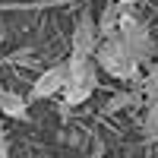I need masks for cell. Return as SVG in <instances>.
Here are the masks:
<instances>
[{"label": "cell", "mask_w": 158, "mask_h": 158, "mask_svg": "<svg viewBox=\"0 0 158 158\" xmlns=\"http://www.w3.org/2000/svg\"><path fill=\"white\" fill-rule=\"evenodd\" d=\"M142 95H146V101H158V63L146 73V82H142Z\"/></svg>", "instance_id": "9"}, {"label": "cell", "mask_w": 158, "mask_h": 158, "mask_svg": "<svg viewBox=\"0 0 158 158\" xmlns=\"http://www.w3.org/2000/svg\"><path fill=\"white\" fill-rule=\"evenodd\" d=\"M117 19H120V6H117L114 0H108V6H104L101 19L95 22V29H98V41H108V38H117Z\"/></svg>", "instance_id": "7"}, {"label": "cell", "mask_w": 158, "mask_h": 158, "mask_svg": "<svg viewBox=\"0 0 158 158\" xmlns=\"http://www.w3.org/2000/svg\"><path fill=\"white\" fill-rule=\"evenodd\" d=\"M117 3H120L123 10H130V6H133V3H139V0H117Z\"/></svg>", "instance_id": "12"}, {"label": "cell", "mask_w": 158, "mask_h": 158, "mask_svg": "<svg viewBox=\"0 0 158 158\" xmlns=\"http://www.w3.org/2000/svg\"><path fill=\"white\" fill-rule=\"evenodd\" d=\"M139 101H142L139 92H117V95L104 104V111H108V114H117V111H127V108H133V104H139Z\"/></svg>", "instance_id": "8"}, {"label": "cell", "mask_w": 158, "mask_h": 158, "mask_svg": "<svg viewBox=\"0 0 158 158\" xmlns=\"http://www.w3.org/2000/svg\"><path fill=\"white\" fill-rule=\"evenodd\" d=\"M0 158H10V142H6V130H3V120H0Z\"/></svg>", "instance_id": "11"}, {"label": "cell", "mask_w": 158, "mask_h": 158, "mask_svg": "<svg viewBox=\"0 0 158 158\" xmlns=\"http://www.w3.org/2000/svg\"><path fill=\"white\" fill-rule=\"evenodd\" d=\"M98 51V29H95V16L82 13L73 29V48H70V60H92Z\"/></svg>", "instance_id": "4"}, {"label": "cell", "mask_w": 158, "mask_h": 158, "mask_svg": "<svg viewBox=\"0 0 158 158\" xmlns=\"http://www.w3.org/2000/svg\"><path fill=\"white\" fill-rule=\"evenodd\" d=\"M63 85H67V63H57V67L44 70V73L32 82L29 98H32V101H44V98H51V95H57V92H63Z\"/></svg>", "instance_id": "5"}, {"label": "cell", "mask_w": 158, "mask_h": 158, "mask_svg": "<svg viewBox=\"0 0 158 158\" xmlns=\"http://www.w3.org/2000/svg\"><path fill=\"white\" fill-rule=\"evenodd\" d=\"M98 85L95 60H70L67 63V85H63V108H79Z\"/></svg>", "instance_id": "1"}, {"label": "cell", "mask_w": 158, "mask_h": 158, "mask_svg": "<svg viewBox=\"0 0 158 158\" xmlns=\"http://www.w3.org/2000/svg\"><path fill=\"white\" fill-rule=\"evenodd\" d=\"M0 114L13 117V120H29V101L16 92H0Z\"/></svg>", "instance_id": "6"}, {"label": "cell", "mask_w": 158, "mask_h": 158, "mask_svg": "<svg viewBox=\"0 0 158 158\" xmlns=\"http://www.w3.org/2000/svg\"><path fill=\"white\" fill-rule=\"evenodd\" d=\"M95 60L98 67L120 79V82H136L139 79V63L127 54V48L120 44V38H108V41H98V51H95Z\"/></svg>", "instance_id": "2"}, {"label": "cell", "mask_w": 158, "mask_h": 158, "mask_svg": "<svg viewBox=\"0 0 158 158\" xmlns=\"http://www.w3.org/2000/svg\"><path fill=\"white\" fill-rule=\"evenodd\" d=\"M117 38H120V44L127 48V54L133 57L139 67L155 54V44H152L149 29H146V25H142L130 10H123V13H120V19H117Z\"/></svg>", "instance_id": "3"}, {"label": "cell", "mask_w": 158, "mask_h": 158, "mask_svg": "<svg viewBox=\"0 0 158 158\" xmlns=\"http://www.w3.org/2000/svg\"><path fill=\"white\" fill-rule=\"evenodd\" d=\"M146 133H149V136H158V101L149 104V114H146Z\"/></svg>", "instance_id": "10"}]
</instances>
